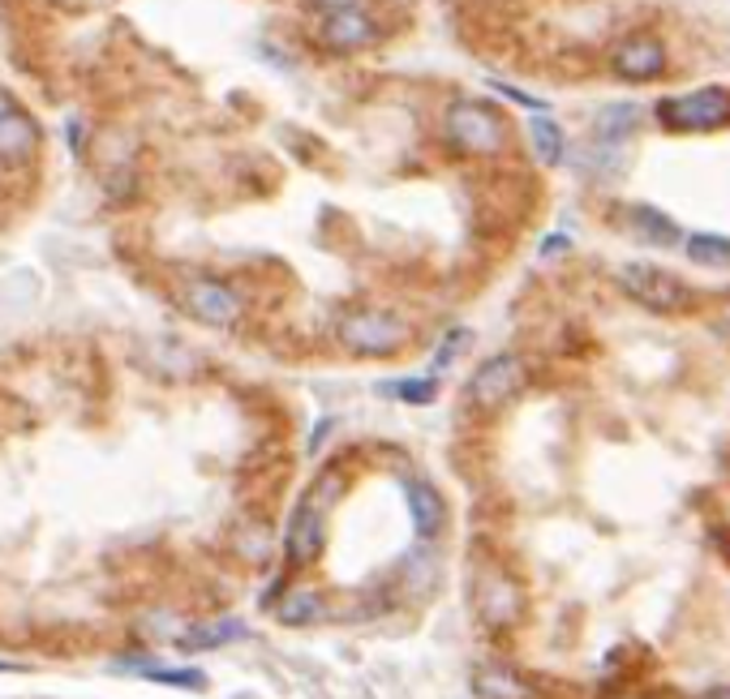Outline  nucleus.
I'll return each instance as SVG.
<instances>
[{
	"instance_id": "nucleus-1",
	"label": "nucleus",
	"mask_w": 730,
	"mask_h": 699,
	"mask_svg": "<svg viewBox=\"0 0 730 699\" xmlns=\"http://www.w3.org/2000/svg\"><path fill=\"white\" fill-rule=\"evenodd\" d=\"M340 493H344V477H340L336 468H327V473L305 490V498L296 502V511H292V519H289V532H284V550H289L292 566H314V559L323 554V545H327V524H331V511H336Z\"/></svg>"
},
{
	"instance_id": "nucleus-2",
	"label": "nucleus",
	"mask_w": 730,
	"mask_h": 699,
	"mask_svg": "<svg viewBox=\"0 0 730 699\" xmlns=\"http://www.w3.org/2000/svg\"><path fill=\"white\" fill-rule=\"evenodd\" d=\"M442 130H447V142L464 155H499L508 142V121L486 99H455L447 108Z\"/></svg>"
},
{
	"instance_id": "nucleus-3",
	"label": "nucleus",
	"mask_w": 730,
	"mask_h": 699,
	"mask_svg": "<svg viewBox=\"0 0 730 699\" xmlns=\"http://www.w3.org/2000/svg\"><path fill=\"white\" fill-rule=\"evenodd\" d=\"M657 121L674 134L688 130H722L730 125V90L727 86H701L688 95H670L657 103Z\"/></svg>"
},
{
	"instance_id": "nucleus-4",
	"label": "nucleus",
	"mask_w": 730,
	"mask_h": 699,
	"mask_svg": "<svg viewBox=\"0 0 730 699\" xmlns=\"http://www.w3.org/2000/svg\"><path fill=\"white\" fill-rule=\"evenodd\" d=\"M409 340V327L391 309H353L340 318V344L353 356H396Z\"/></svg>"
},
{
	"instance_id": "nucleus-5",
	"label": "nucleus",
	"mask_w": 730,
	"mask_h": 699,
	"mask_svg": "<svg viewBox=\"0 0 730 699\" xmlns=\"http://www.w3.org/2000/svg\"><path fill=\"white\" fill-rule=\"evenodd\" d=\"M181 305H185V314H190L194 322L216 327V331L236 327L241 314H245L241 292H236L232 283L216 280V275H194V280H185V287H181Z\"/></svg>"
},
{
	"instance_id": "nucleus-6",
	"label": "nucleus",
	"mask_w": 730,
	"mask_h": 699,
	"mask_svg": "<svg viewBox=\"0 0 730 699\" xmlns=\"http://www.w3.org/2000/svg\"><path fill=\"white\" fill-rule=\"evenodd\" d=\"M619 287H623L636 305H645V309H654V314H679V309H688V301H692L688 283L674 280L670 271H661L654 262H628V267H619Z\"/></svg>"
},
{
	"instance_id": "nucleus-7",
	"label": "nucleus",
	"mask_w": 730,
	"mask_h": 699,
	"mask_svg": "<svg viewBox=\"0 0 730 699\" xmlns=\"http://www.w3.org/2000/svg\"><path fill=\"white\" fill-rule=\"evenodd\" d=\"M524 378H528L524 360L511 356V352H499V356H490V360H482L473 369V378H469V404L495 413V408H503L508 400H515L524 391Z\"/></svg>"
},
{
	"instance_id": "nucleus-8",
	"label": "nucleus",
	"mask_w": 730,
	"mask_h": 699,
	"mask_svg": "<svg viewBox=\"0 0 730 699\" xmlns=\"http://www.w3.org/2000/svg\"><path fill=\"white\" fill-rule=\"evenodd\" d=\"M382 39V26L365 13V9H327L323 22H318V44L327 52H362V48H374Z\"/></svg>"
},
{
	"instance_id": "nucleus-9",
	"label": "nucleus",
	"mask_w": 730,
	"mask_h": 699,
	"mask_svg": "<svg viewBox=\"0 0 730 699\" xmlns=\"http://www.w3.org/2000/svg\"><path fill=\"white\" fill-rule=\"evenodd\" d=\"M473 601H477V618L486 627H511L524 610V597H520V584L503 575V571H482L477 584H473Z\"/></svg>"
},
{
	"instance_id": "nucleus-10",
	"label": "nucleus",
	"mask_w": 730,
	"mask_h": 699,
	"mask_svg": "<svg viewBox=\"0 0 730 699\" xmlns=\"http://www.w3.org/2000/svg\"><path fill=\"white\" fill-rule=\"evenodd\" d=\"M39 150V125L22 103L0 95V163H26Z\"/></svg>"
},
{
	"instance_id": "nucleus-11",
	"label": "nucleus",
	"mask_w": 730,
	"mask_h": 699,
	"mask_svg": "<svg viewBox=\"0 0 730 699\" xmlns=\"http://www.w3.org/2000/svg\"><path fill=\"white\" fill-rule=\"evenodd\" d=\"M610 65H615V73L623 82H657L666 73V48L654 35H632V39H623L615 48Z\"/></svg>"
},
{
	"instance_id": "nucleus-12",
	"label": "nucleus",
	"mask_w": 730,
	"mask_h": 699,
	"mask_svg": "<svg viewBox=\"0 0 730 699\" xmlns=\"http://www.w3.org/2000/svg\"><path fill=\"white\" fill-rule=\"evenodd\" d=\"M112 674H134V678H146V683H159V687H185V691H203L207 678L198 670H168L159 665L155 657H121L108 665Z\"/></svg>"
},
{
	"instance_id": "nucleus-13",
	"label": "nucleus",
	"mask_w": 730,
	"mask_h": 699,
	"mask_svg": "<svg viewBox=\"0 0 730 699\" xmlns=\"http://www.w3.org/2000/svg\"><path fill=\"white\" fill-rule=\"evenodd\" d=\"M404 493H409V515H413L417 537H422V541H435L438 532H442V524H447V502H442V493H438L430 481H409Z\"/></svg>"
},
{
	"instance_id": "nucleus-14",
	"label": "nucleus",
	"mask_w": 730,
	"mask_h": 699,
	"mask_svg": "<svg viewBox=\"0 0 730 699\" xmlns=\"http://www.w3.org/2000/svg\"><path fill=\"white\" fill-rule=\"evenodd\" d=\"M641 125H645V112L636 103H606L593 116V138L601 146H623L628 138L641 134Z\"/></svg>"
},
{
	"instance_id": "nucleus-15",
	"label": "nucleus",
	"mask_w": 730,
	"mask_h": 699,
	"mask_svg": "<svg viewBox=\"0 0 730 699\" xmlns=\"http://www.w3.org/2000/svg\"><path fill=\"white\" fill-rule=\"evenodd\" d=\"M327 597L318 588H292L280 597L276 605V623L280 627H314V623H327Z\"/></svg>"
},
{
	"instance_id": "nucleus-16",
	"label": "nucleus",
	"mask_w": 730,
	"mask_h": 699,
	"mask_svg": "<svg viewBox=\"0 0 730 699\" xmlns=\"http://www.w3.org/2000/svg\"><path fill=\"white\" fill-rule=\"evenodd\" d=\"M473 691L477 699H537V691L508 665H482L473 674Z\"/></svg>"
},
{
	"instance_id": "nucleus-17",
	"label": "nucleus",
	"mask_w": 730,
	"mask_h": 699,
	"mask_svg": "<svg viewBox=\"0 0 730 699\" xmlns=\"http://www.w3.org/2000/svg\"><path fill=\"white\" fill-rule=\"evenodd\" d=\"M528 142H533V155H537L542 168H559L563 155H568V134H563V125L550 112L528 121Z\"/></svg>"
},
{
	"instance_id": "nucleus-18",
	"label": "nucleus",
	"mask_w": 730,
	"mask_h": 699,
	"mask_svg": "<svg viewBox=\"0 0 730 699\" xmlns=\"http://www.w3.org/2000/svg\"><path fill=\"white\" fill-rule=\"evenodd\" d=\"M628 219H632V228L641 232V241H649V245H657V249H674V245L683 241L679 223H674L670 214H661L657 207H632L628 210Z\"/></svg>"
},
{
	"instance_id": "nucleus-19",
	"label": "nucleus",
	"mask_w": 730,
	"mask_h": 699,
	"mask_svg": "<svg viewBox=\"0 0 730 699\" xmlns=\"http://www.w3.org/2000/svg\"><path fill=\"white\" fill-rule=\"evenodd\" d=\"M250 627L241 623V618H219V623H207V627H194L185 630L177 643L185 648V652H207V648H223V643H236V639H245Z\"/></svg>"
},
{
	"instance_id": "nucleus-20",
	"label": "nucleus",
	"mask_w": 730,
	"mask_h": 699,
	"mask_svg": "<svg viewBox=\"0 0 730 699\" xmlns=\"http://www.w3.org/2000/svg\"><path fill=\"white\" fill-rule=\"evenodd\" d=\"M683 249H688V258L701 262V267H730V236L692 232V236H683Z\"/></svg>"
},
{
	"instance_id": "nucleus-21",
	"label": "nucleus",
	"mask_w": 730,
	"mask_h": 699,
	"mask_svg": "<svg viewBox=\"0 0 730 699\" xmlns=\"http://www.w3.org/2000/svg\"><path fill=\"white\" fill-rule=\"evenodd\" d=\"M382 395H396L400 404H435L438 400V378L426 373V378H400V382H387L378 387Z\"/></svg>"
},
{
	"instance_id": "nucleus-22",
	"label": "nucleus",
	"mask_w": 730,
	"mask_h": 699,
	"mask_svg": "<svg viewBox=\"0 0 730 699\" xmlns=\"http://www.w3.org/2000/svg\"><path fill=\"white\" fill-rule=\"evenodd\" d=\"M469 340H473V335H469V331H464V327H455V331H447V335H442V344H438V352H435V365H430V369H447V365H451V360H455V356H460V352L469 348Z\"/></svg>"
},
{
	"instance_id": "nucleus-23",
	"label": "nucleus",
	"mask_w": 730,
	"mask_h": 699,
	"mask_svg": "<svg viewBox=\"0 0 730 699\" xmlns=\"http://www.w3.org/2000/svg\"><path fill=\"white\" fill-rule=\"evenodd\" d=\"M490 90L495 95H503V99H511V103H520V108H528V112H550V103L546 99H537V95H528V90H520V86H511V82H499V77H490Z\"/></svg>"
},
{
	"instance_id": "nucleus-24",
	"label": "nucleus",
	"mask_w": 730,
	"mask_h": 699,
	"mask_svg": "<svg viewBox=\"0 0 730 699\" xmlns=\"http://www.w3.org/2000/svg\"><path fill=\"white\" fill-rule=\"evenodd\" d=\"M563 249H572V236H563V232H555L550 241H542V258H550V254H563Z\"/></svg>"
},
{
	"instance_id": "nucleus-25",
	"label": "nucleus",
	"mask_w": 730,
	"mask_h": 699,
	"mask_svg": "<svg viewBox=\"0 0 730 699\" xmlns=\"http://www.w3.org/2000/svg\"><path fill=\"white\" fill-rule=\"evenodd\" d=\"M327 433H331V420H323V425H318V433L309 438V455H314V451H318V446L327 442Z\"/></svg>"
},
{
	"instance_id": "nucleus-26",
	"label": "nucleus",
	"mask_w": 730,
	"mask_h": 699,
	"mask_svg": "<svg viewBox=\"0 0 730 699\" xmlns=\"http://www.w3.org/2000/svg\"><path fill=\"white\" fill-rule=\"evenodd\" d=\"M318 4H323V13H327V9H362L365 0H318Z\"/></svg>"
},
{
	"instance_id": "nucleus-27",
	"label": "nucleus",
	"mask_w": 730,
	"mask_h": 699,
	"mask_svg": "<svg viewBox=\"0 0 730 699\" xmlns=\"http://www.w3.org/2000/svg\"><path fill=\"white\" fill-rule=\"evenodd\" d=\"M714 327H718V335H727V340H730V305L722 309V314H718V318H714Z\"/></svg>"
},
{
	"instance_id": "nucleus-28",
	"label": "nucleus",
	"mask_w": 730,
	"mask_h": 699,
	"mask_svg": "<svg viewBox=\"0 0 730 699\" xmlns=\"http://www.w3.org/2000/svg\"><path fill=\"white\" fill-rule=\"evenodd\" d=\"M17 670H22L17 661H0V674H17Z\"/></svg>"
}]
</instances>
